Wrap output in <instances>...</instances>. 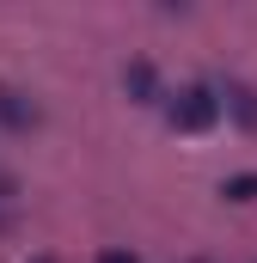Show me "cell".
I'll return each instance as SVG.
<instances>
[{
  "mask_svg": "<svg viewBox=\"0 0 257 263\" xmlns=\"http://www.w3.org/2000/svg\"><path fill=\"white\" fill-rule=\"evenodd\" d=\"M0 123H6V129H31V123H37V110H31V104H19V92H6V86H0Z\"/></svg>",
  "mask_w": 257,
  "mask_h": 263,
  "instance_id": "2",
  "label": "cell"
},
{
  "mask_svg": "<svg viewBox=\"0 0 257 263\" xmlns=\"http://www.w3.org/2000/svg\"><path fill=\"white\" fill-rule=\"evenodd\" d=\"M98 263H135V257H128V251H104Z\"/></svg>",
  "mask_w": 257,
  "mask_h": 263,
  "instance_id": "6",
  "label": "cell"
},
{
  "mask_svg": "<svg viewBox=\"0 0 257 263\" xmlns=\"http://www.w3.org/2000/svg\"><path fill=\"white\" fill-rule=\"evenodd\" d=\"M37 263H49V257H37Z\"/></svg>",
  "mask_w": 257,
  "mask_h": 263,
  "instance_id": "7",
  "label": "cell"
},
{
  "mask_svg": "<svg viewBox=\"0 0 257 263\" xmlns=\"http://www.w3.org/2000/svg\"><path fill=\"white\" fill-rule=\"evenodd\" d=\"M221 98H227V110H239L245 123H257V92H245V86H221Z\"/></svg>",
  "mask_w": 257,
  "mask_h": 263,
  "instance_id": "3",
  "label": "cell"
},
{
  "mask_svg": "<svg viewBox=\"0 0 257 263\" xmlns=\"http://www.w3.org/2000/svg\"><path fill=\"white\" fill-rule=\"evenodd\" d=\"M221 196H227V202H251V196H257V178H251V172H245V178H227Z\"/></svg>",
  "mask_w": 257,
  "mask_h": 263,
  "instance_id": "5",
  "label": "cell"
},
{
  "mask_svg": "<svg viewBox=\"0 0 257 263\" xmlns=\"http://www.w3.org/2000/svg\"><path fill=\"white\" fill-rule=\"evenodd\" d=\"M227 117V98H221V86H178V92H166V123L178 135H208L214 123Z\"/></svg>",
  "mask_w": 257,
  "mask_h": 263,
  "instance_id": "1",
  "label": "cell"
},
{
  "mask_svg": "<svg viewBox=\"0 0 257 263\" xmlns=\"http://www.w3.org/2000/svg\"><path fill=\"white\" fill-rule=\"evenodd\" d=\"M123 86L135 92V98H141V104H153V67H141V62H135V67L123 73Z\"/></svg>",
  "mask_w": 257,
  "mask_h": 263,
  "instance_id": "4",
  "label": "cell"
}]
</instances>
